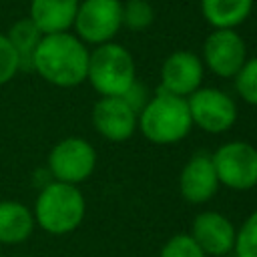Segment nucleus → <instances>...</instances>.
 Instances as JSON below:
<instances>
[{
    "label": "nucleus",
    "mask_w": 257,
    "mask_h": 257,
    "mask_svg": "<svg viewBox=\"0 0 257 257\" xmlns=\"http://www.w3.org/2000/svg\"><path fill=\"white\" fill-rule=\"evenodd\" d=\"M219 189V179L209 153H195L183 167L179 175V191L185 201L193 205L207 203L215 197Z\"/></svg>",
    "instance_id": "ddd939ff"
},
{
    "label": "nucleus",
    "mask_w": 257,
    "mask_h": 257,
    "mask_svg": "<svg viewBox=\"0 0 257 257\" xmlns=\"http://www.w3.org/2000/svg\"><path fill=\"white\" fill-rule=\"evenodd\" d=\"M20 70L18 56L6 34H0V84H6Z\"/></svg>",
    "instance_id": "4be33fe9"
},
{
    "label": "nucleus",
    "mask_w": 257,
    "mask_h": 257,
    "mask_svg": "<svg viewBox=\"0 0 257 257\" xmlns=\"http://www.w3.org/2000/svg\"><path fill=\"white\" fill-rule=\"evenodd\" d=\"M96 167L94 147L80 137H68L58 141L48 155V171L54 181L78 185L86 181Z\"/></svg>",
    "instance_id": "0eeeda50"
},
{
    "label": "nucleus",
    "mask_w": 257,
    "mask_h": 257,
    "mask_svg": "<svg viewBox=\"0 0 257 257\" xmlns=\"http://www.w3.org/2000/svg\"><path fill=\"white\" fill-rule=\"evenodd\" d=\"M86 213V203L76 185L52 181L36 197L34 221L52 235H64L74 231Z\"/></svg>",
    "instance_id": "7ed1b4c3"
},
{
    "label": "nucleus",
    "mask_w": 257,
    "mask_h": 257,
    "mask_svg": "<svg viewBox=\"0 0 257 257\" xmlns=\"http://www.w3.org/2000/svg\"><path fill=\"white\" fill-rule=\"evenodd\" d=\"M76 36L88 44L112 42L122 26V2L120 0H82L74 18Z\"/></svg>",
    "instance_id": "423d86ee"
},
{
    "label": "nucleus",
    "mask_w": 257,
    "mask_h": 257,
    "mask_svg": "<svg viewBox=\"0 0 257 257\" xmlns=\"http://www.w3.org/2000/svg\"><path fill=\"white\" fill-rule=\"evenodd\" d=\"M247 60V48L235 28H215L203 44V64L221 78H235Z\"/></svg>",
    "instance_id": "1a4fd4ad"
},
{
    "label": "nucleus",
    "mask_w": 257,
    "mask_h": 257,
    "mask_svg": "<svg viewBox=\"0 0 257 257\" xmlns=\"http://www.w3.org/2000/svg\"><path fill=\"white\" fill-rule=\"evenodd\" d=\"M233 251L235 257H257V211H253L237 229Z\"/></svg>",
    "instance_id": "6ab92c4d"
},
{
    "label": "nucleus",
    "mask_w": 257,
    "mask_h": 257,
    "mask_svg": "<svg viewBox=\"0 0 257 257\" xmlns=\"http://www.w3.org/2000/svg\"><path fill=\"white\" fill-rule=\"evenodd\" d=\"M235 88L245 102L257 106V56L245 60L241 70L235 74Z\"/></svg>",
    "instance_id": "aec40b11"
},
{
    "label": "nucleus",
    "mask_w": 257,
    "mask_h": 257,
    "mask_svg": "<svg viewBox=\"0 0 257 257\" xmlns=\"http://www.w3.org/2000/svg\"><path fill=\"white\" fill-rule=\"evenodd\" d=\"M80 0H32L30 20L42 34L68 32L72 28Z\"/></svg>",
    "instance_id": "4468645a"
},
{
    "label": "nucleus",
    "mask_w": 257,
    "mask_h": 257,
    "mask_svg": "<svg viewBox=\"0 0 257 257\" xmlns=\"http://www.w3.org/2000/svg\"><path fill=\"white\" fill-rule=\"evenodd\" d=\"M189 235L205 255L223 257L233 251L237 229L225 215L217 211H203L193 219Z\"/></svg>",
    "instance_id": "f8f14e48"
},
{
    "label": "nucleus",
    "mask_w": 257,
    "mask_h": 257,
    "mask_svg": "<svg viewBox=\"0 0 257 257\" xmlns=\"http://www.w3.org/2000/svg\"><path fill=\"white\" fill-rule=\"evenodd\" d=\"M88 54L86 44L70 32L44 34L34 52L32 70L54 86H78L86 80Z\"/></svg>",
    "instance_id": "f257e3e1"
},
{
    "label": "nucleus",
    "mask_w": 257,
    "mask_h": 257,
    "mask_svg": "<svg viewBox=\"0 0 257 257\" xmlns=\"http://www.w3.org/2000/svg\"><path fill=\"white\" fill-rule=\"evenodd\" d=\"M203 82V60L189 52L177 50L169 54L161 66V90L177 94V96H191Z\"/></svg>",
    "instance_id": "9d476101"
},
{
    "label": "nucleus",
    "mask_w": 257,
    "mask_h": 257,
    "mask_svg": "<svg viewBox=\"0 0 257 257\" xmlns=\"http://www.w3.org/2000/svg\"><path fill=\"white\" fill-rule=\"evenodd\" d=\"M219 185L233 191H249L257 185V149L247 141H229L213 155Z\"/></svg>",
    "instance_id": "39448f33"
},
{
    "label": "nucleus",
    "mask_w": 257,
    "mask_h": 257,
    "mask_svg": "<svg viewBox=\"0 0 257 257\" xmlns=\"http://www.w3.org/2000/svg\"><path fill=\"white\" fill-rule=\"evenodd\" d=\"M187 104L193 124L211 135L229 131L237 120L235 100L219 88H197L187 96Z\"/></svg>",
    "instance_id": "6e6552de"
},
{
    "label": "nucleus",
    "mask_w": 257,
    "mask_h": 257,
    "mask_svg": "<svg viewBox=\"0 0 257 257\" xmlns=\"http://www.w3.org/2000/svg\"><path fill=\"white\" fill-rule=\"evenodd\" d=\"M36 221L32 211L18 201H0V243L16 245L30 237Z\"/></svg>",
    "instance_id": "2eb2a0df"
},
{
    "label": "nucleus",
    "mask_w": 257,
    "mask_h": 257,
    "mask_svg": "<svg viewBox=\"0 0 257 257\" xmlns=\"http://www.w3.org/2000/svg\"><path fill=\"white\" fill-rule=\"evenodd\" d=\"M86 80L102 96H122L137 80L131 52L116 42L98 44L88 54Z\"/></svg>",
    "instance_id": "20e7f679"
},
{
    "label": "nucleus",
    "mask_w": 257,
    "mask_h": 257,
    "mask_svg": "<svg viewBox=\"0 0 257 257\" xmlns=\"http://www.w3.org/2000/svg\"><path fill=\"white\" fill-rule=\"evenodd\" d=\"M159 257H207V255L201 251V247L195 243V239L189 233H179L165 241Z\"/></svg>",
    "instance_id": "412c9836"
},
{
    "label": "nucleus",
    "mask_w": 257,
    "mask_h": 257,
    "mask_svg": "<svg viewBox=\"0 0 257 257\" xmlns=\"http://www.w3.org/2000/svg\"><path fill=\"white\" fill-rule=\"evenodd\" d=\"M251 8L253 0H201V12L213 28H237Z\"/></svg>",
    "instance_id": "dca6fc26"
},
{
    "label": "nucleus",
    "mask_w": 257,
    "mask_h": 257,
    "mask_svg": "<svg viewBox=\"0 0 257 257\" xmlns=\"http://www.w3.org/2000/svg\"><path fill=\"white\" fill-rule=\"evenodd\" d=\"M8 40L18 56V64L20 70L30 72L32 70V60H34V52L42 40V32L34 26V22L30 18H22L18 22L12 24V28L8 30Z\"/></svg>",
    "instance_id": "f3484780"
},
{
    "label": "nucleus",
    "mask_w": 257,
    "mask_h": 257,
    "mask_svg": "<svg viewBox=\"0 0 257 257\" xmlns=\"http://www.w3.org/2000/svg\"><path fill=\"white\" fill-rule=\"evenodd\" d=\"M137 112L122 96H100L92 106V124L106 141L122 143L137 131Z\"/></svg>",
    "instance_id": "9b49d317"
},
{
    "label": "nucleus",
    "mask_w": 257,
    "mask_h": 257,
    "mask_svg": "<svg viewBox=\"0 0 257 257\" xmlns=\"http://www.w3.org/2000/svg\"><path fill=\"white\" fill-rule=\"evenodd\" d=\"M137 128L155 145H173L183 141L193 128L187 98L159 88L139 112Z\"/></svg>",
    "instance_id": "f03ea898"
},
{
    "label": "nucleus",
    "mask_w": 257,
    "mask_h": 257,
    "mask_svg": "<svg viewBox=\"0 0 257 257\" xmlns=\"http://www.w3.org/2000/svg\"><path fill=\"white\" fill-rule=\"evenodd\" d=\"M122 98H124V102L139 114L141 110H143V106L147 104V100H149V94H147V88L139 82V80H135L131 86H128V90L122 94Z\"/></svg>",
    "instance_id": "5701e85b"
},
{
    "label": "nucleus",
    "mask_w": 257,
    "mask_h": 257,
    "mask_svg": "<svg viewBox=\"0 0 257 257\" xmlns=\"http://www.w3.org/2000/svg\"><path fill=\"white\" fill-rule=\"evenodd\" d=\"M155 20V10L147 0H126L122 4V26L141 32Z\"/></svg>",
    "instance_id": "a211bd4d"
}]
</instances>
